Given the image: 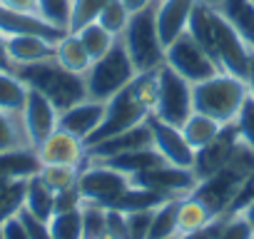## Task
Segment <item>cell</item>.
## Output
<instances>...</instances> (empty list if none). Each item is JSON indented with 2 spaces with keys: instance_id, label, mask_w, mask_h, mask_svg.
I'll return each instance as SVG.
<instances>
[{
  "instance_id": "cell-1",
  "label": "cell",
  "mask_w": 254,
  "mask_h": 239,
  "mask_svg": "<svg viewBox=\"0 0 254 239\" xmlns=\"http://www.w3.org/2000/svg\"><path fill=\"white\" fill-rule=\"evenodd\" d=\"M252 172H254V150L249 145H244L242 140H237L234 152L229 155L224 167L217 170L212 177L197 182L192 194L197 199H202L217 217H224L232 212V204Z\"/></svg>"
},
{
  "instance_id": "cell-2",
  "label": "cell",
  "mask_w": 254,
  "mask_h": 239,
  "mask_svg": "<svg viewBox=\"0 0 254 239\" xmlns=\"http://www.w3.org/2000/svg\"><path fill=\"white\" fill-rule=\"evenodd\" d=\"M247 100H249L247 80L229 75V72H217V75L192 85L194 110L202 115H209L219 125L237 122V115L242 112Z\"/></svg>"
},
{
  "instance_id": "cell-3",
  "label": "cell",
  "mask_w": 254,
  "mask_h": 239,
  "mask_svg": "<svg viewBox=\"0 0 254 239\" xmlns=\"http://www.w3.org/2000/svg\"><path fill=\"white\" fill-rule=\"evenodd\" d=\"M13 72L30 90H38L40 95H45L60 112L87 97L82 75L65 70L55 58L40 60V62H33V65H18V67H13Z\"/></svg>"
},
{
  "instance_id": "cell-4",
  "label": "cell",
  "mask_w": 254,
  "mask_h": 239,
  "mask_svg": "<svg viewBox=\"0 0 254 239\" xmlns=\"http://www.w3.org/2000/svg\"><path fill=\"white\" fill-rule=\"evenodd\" d=\"M120 40L137 72H152L165 65V43L157 33L155 3L150 8L130 15V23H127Z\"/></svg>"
},
{
  "instance_id": "cell-5",
  "label": "cell",
  "mask_w": 254,
  "mask_h": 239,
  "mask_svg": "<svg viewBox=\"0 0 254 239\" xmlns=\"http://www.w3.org/2000/svg\"><path fill=\"white\" fill-rule=\"evenodd\" d=\"M135 77H137V70L120 38L110 48V53H105L100 60H95L87 67V72L82 75L87 97L97 100V102H107L112 95H117L122 87H127Z\"/></svg>"
},
{
  "instance_id": "cell-6",
  "label": "cell",
  "mask_w": 254,
  "mask_h": 239,
  "mask_svg": "<svg viewBox=\"0 0 254 239\" xmlns=\"http://www.w3.org/2000/svg\"><path fill=\"white\" fill-rule=\"evenodd\" d=\"M150 115L152 112H150L147 102L142 100V95H140V90H137V85L132 80L127 87H122L117 95H112L105 102V117H102L100 127L92 132V137L85 142V147H90V145H95L100 140H107V137H112L117 132H125V130H130V127L145 122Z\"/></svg>"
},
{
  "instance_id": "cell-7",
  "label": "cell",
  "mask_w": 254,
  "mask_h": 239,
  "mask_svg": "<svg viewBox=\"0 0 254 239\" xmlns=\"http://www.w3.org/2000/svg\"><path fill=\"white\" fill-rule=\"evenodd\" d=\"M165 65H170L177 75H182L192 85H197L217 72H224L219 67V62L190 33H182L177 40H172L165 48Z\"/></svg>"
},
{
  "instance_id": "cell-8",
  "label": "cell",
  "mask_w": 254,
  "mask_h": 239,
  "mask_svg": "<svg viewBox=\"0 0 254 239\" xmlns=\"http://www.w3.org/2000/svg\"><path fill=\"white\" fill-rule=\"evenodd\" d=\"M194 112L192 105V82H187L182 75H177L170 65H162L157 70V102L152 115L170 125L182 127V122Z\"/></svg>"
},
{
  "instance_id": "cell-9",
  "label": "cell",
  "mask_w": 254,
  "mask_h": 239,
  "mask_svg": "<svg viewBox=\"0 0 254 239\" xmlns=\"http://www.w3.org/2000/svg\"><path fill=\"white\" fill-rule=\"evenodd\" d=\"M212 45H214V60L219 62V67L229 75L247 80L252 50L242 40V35L234 30V25L217 8L212 10Z\"/></svg>"
},
{
  "instance_id": "cell-10",
  "label": "cell",
  "mask_w": 254,
  "mask_h": 239,
  "mask_svg": "<svg viewBox=\"0 0 254 239\" xmlns=\"http://www.w3.org/2000/svg\"><path fill=\"white\" fill-rule=\"evenodd\" d=\"M130 187H132L130 177L110 165H102V162H85V167L80 170V177H77V192H80L82 202H95L102 207L115 202Z\"/></svg>"
},
{
  "instance_id": "cell-11",
  "label": "cell",
  "mask_w": 254,
  "mask_h": 239,
  "mask_svg": "<svg viewBox=\"0 0 254 239\" xmlns=\"http://www.w3.org/2000/svg\"><path fill=\"white\" fill-rule=\"evenodd\" d=\"M58 120H60V110L45 95L28 87V97L20 112V125H23L30 150H35L43 140H48L58 130Z\"/></svg>"
},
{
  "instance_id": "cell-12",
  "label": "cell",
  "mask_w": 254,
  "mask_h": 239,
  "mask_svg": "<svg viewBox=\"0 0 254 239\" xmlns=\"http://www.w3.org/2000/svg\"><path fill=\"white\" fill-rule=\"evenodd\" d=\"M135 187H145L150 192H157L160 197H187L197 187V179L192 170L175 167V165H157L152 170H145L135 177H130Z\"/></svg>"
},
{
  "instance_id": "cell-13",
  "label": "cell",
  "mask_w": 254,
  "mask_h": 239,
  "mask_svg": "<svg viewBox=\"0 0 254 239\" xmlns=\"http://www.w3.org/2000/svg\"><path fill=\"white\" fill-rule=\"evenodd\" d=\"M147 125H150V132H152V147L160 152V157L167 165L192 170L194 150L185 140L182 130L177 125H170V122H165V120H160L157 115H150L147 117Z\"/></svg>"
},
{
  "instance_id": "cell-14",
  "label": "cell",
  "mask_w": 254,
  "mask_h": 239,
  "mask_svg": "<svg viewBox=\"0 0 254 239\" xmlns=\"http://www.w3.org/2000/svg\"><path fill=\"white\" fill-rule=\"evenodd\" d=\"M237 140H239L237 125L232 122V125H224L212 142H207L204 147L194 150V162H192V175H194V179L202 182V179L212 177L217 170H222L224 162L229 160V155L234 152Z\"/></svg>"
},
{
  "instance_id": "cell-15",
  "label": "cell",
  "mask_w": 254,
  "mask_h": 239,
  "mask_svg": "<svg viewBox=\"0 0 254 239\" xmlns=\"http://www.w3.org/2000/svg\"><path fill=\"white\" fill-rule=\"evenodd\" d=\"M35 155L40 160V165H75V167H85L87 162V147L80 137H75L72 132L58 127L48 140H43L35 147Z\"/></svg>"
},
{
  "instance_id": "cell-16",
  "label": "cell",
  "mask_w": 254,
  "mask_h": 239,
  "mask_svg": "<svg viewBox=\"0 0 254 239\" xmlns=\"http://www.w3.org/2000/svg\"><path fill=\"white\" fill-rule=\"evenodd\" d=\"M142 147H152V132H150L147 120L135 125V127H130V130H125V132H117L107 140L90 145L87 147V162H102V160L132 152V150H142Z\"/></svg>"
},
{
  "instance_id": "cell-17",
  "label": "cell",
  "mask_w": 254,
  "mask_h": 239,
  "mask_svg": "<svg viewBox=\"0 0 254 239\" xmlns=\"http://www.w3.org/2000/svg\"><path fill=\"white\" fill-rule=\"evenodd\" d=\"M3 35H5V53H8L13 67L55 58L58 40H53V38H45L38 33H3Z\"/></svg>"
},
{
  "instance_id": "cell-18",
  "label": "cell",
  "mask_w": 254,
  "mask_h": 239,
  "mask_svg": "<svg viewBox=\"0 0 254 239\" xmlns=\"http://www.w3.org/2000/svg\"><path fill=\"white\" fill-rule=\"evenodd\" d=\"M102 117H105V102L85 97V100H80L60 112L58 127H63V130L72 132L75 137H80L82 142H87L92 137V132L100 127Z\"/></svg>"
},
{
  "instance_id": "cell-19",
  "label": "cell",
  "mask_w": 254,
  "mask_h": 239,
  "mask_svg": "<svg viewBox=\"0 0 254 239\" xmlns=\"http://www.w3.org/2000/svg\"><path fill=\"white\" fill-rule=\"evenodd\" d=\"M194 3L197 0H155V23L165 48L187 33Z\"/></svg>"
},
{
  "instance_id": "cell-20",
  "label": "cell",
  "mask_w": 254,
  "mask_h": 239,
  "mask_svg": "<svg viewBox=\"0 0 254 239\" xmlns=\"http://www.w3.org/2000/svg\"><path fill=\"white\" fill-rule=\"evenodd\" d=\"M55 60L65 70H70L75 75H85L87 67L92 65V60H90L82 40L77 38V33H63L58 38V43H55Z\"/></svg>"
},
{
  "instance_id": "cell-21",
  "label": "cell",
  "mask_w": 254,
  "mask_h": 239,
  "mask_svg": "<svg viewBox=\"0 0 254 239\" xmlns=\"http://www.w3.org/2000/svg\"><path fill=\"white\" fill-rule=\"evenodd\" d=\"M217 219L219 217L202 199H197L194 194H187V197L180 199V207H177V237L190 234L194 229H202V227H207Z\"/></svg>"
},
{
  "instance_id": "cell-22",
  "label": "cell",
  "mask_w": 254,
  "mask_h": 239,
  "mask_svg": "<svg viewBox=\"0 0 254 239\" xmlns=\"http://www.w3.org/2000/svg\"><path fill=\"white\" fill-rule=\"evenodd\" d=\"M217 10L234 25V30L254 53V3L252 0H222Z\"/></svg>"
},
{
  "instance_id": "cell-23",
  "label": "cell",
  "mask_w": 254,
  "mask_h": 239,
  "mask_svg": "<svg viewBox=\"0 0 254 239\" xmlns=\"http://www.w3.org/2000/svg\"><path fill=\"white\" fill-rule=\"evenodd\" d=\"M25 212H30L33 217L48 222L55 212V192L43 182V177L35 172L28 177V184H25V204H23Z\"/></svg>"
},
{
  "instance_id": "cell-24",
  "label": "cell",
  "mask_w": 254,
  "mask_h": 239,
  "mask_svg": "<svg viewBox=\"0 0 254 239\" xmlns=\"http://www.w3.org/2000/svg\"><path fill=\"white\" fill-rule=\"evenodd\" d=\"M102 165H110L115 170H120L122 175L127 177H135L145 170H152L157 165H167L160 152L155 147H142V150H132V152H125V155H117V157H110V160H102Z\"/></svg>"
},
{
  "instance_id": "cell-25",
  "label": "cell",
  "mask_w": 254,
  "mask_h": 239,
  "mask_svg": "<svg viewBox=\"0 0 254 239\" xmlns=\"http://www.w3.org/2000/svg\"><path fill=\"white\" fill-rule=\"evenodd\" d=\"M38 170H40V160L30 147L0 152V177L3 179H23L35 175Z\"/></svg>"
},
{
  "instance_id": "cell-26",
  "label": "cell",
  "mask_w": 254,
  "mask_h": 239,
  "mask_svg": "<svg viewBox=\"0 0 254 239\" xmlns=\"http://www.w3.org/2000/svg\"><path fill=\"white\" fill-rule=\"evenodd\" d=\"M224 125H219L217 120H212L209 115H202V112H192L185 122H182V135H185V140L190 142V147L192 150H199V147H204L207 142H212L217 135H219V130H222Z\"/></svg>"
},
{
  "instance_id": "cell-27",
  "label": "cell",
  "mask_w": 254,
  "mask_h": 239,
  "mask_svg": "<svg viewBox=\"0 0 254 239\" xmlns=\"http://www.w3.org/2000/svg\"><path fill=\"white\" fill-rule=\"evenodd\" d=\"M180 199L182 197L162 199L152 209V222H150L147 239H175L177 237V207H180Z\"/></svg>"
},
{
  "instance_id": "cell-28",
  "label": "cell",
  "mask_w": 254,
  "mask_h": 239,
  "mask_svg": "<svg viewBox=\"0 0 254 239\" xmlns=\"http://www.w3.org/2000/svg\"><path fill=\"white\" fill-rule=\"evenodd\" d=\"M25 97H28V85L13 70H0V110L20 117Z\"/></svg>"
},
{
  "instance_id": "cell-29",
  "label": "cell",
  "mask_w": 254,
  "mask_h": 239,
  "mask_svg": "<svg viewBox=\"0 0 254 239\" xmlns=\"http://www.w3.org/2000/svg\"><path fill=\"white\" fill-rule=\"evenodd\" d=\"M77 38L82 40V45H85V50H87V55H90L92 62L100 60L105 53H110V48L117 43V38L110 30H105L97 20L95 23H87L85 28H80L77 30Z\"/></svg>"
},
{
  "instance_id": "cell-30",
  "label": "cell",
  "mask_w": 254,
  "mask_h": 239,
  "mask_svg": "<svg viewBox=\"0 0 254 239\" xmlns=\"http://www.w3.org/2000/svg\"><path fill=\"white\" fill-rule=\"evenodd\" d=\"M80 207L65 209V212H53V217L48 219L53 239H82V212H80Z\"/></svg>"
},
{
  "instance_id": "cell-31",
  "label": "cell",
  "mask_w": 254,
  "mask_h": 239,
  "mask_svg": "<svg viewBox=\"0 0 254 239\" xmlns=\"http://www.w3.org/2000/svg\"><path fill=\"white\" fill-rule=\"evenodd\" d=\"M80 170H82V167H75V165H40L38 175L43 177V182H45L53 192H63V189L77 187Z\"/></svg>"
},
{
  "instance_id": "cell-32",
  "label": "cell",
  "mask_w": 254,
  "mask_h": 239,
  "mask_svg": "<svg viewBox=\"0 0 254 239\" xmlns=\"http://www.w3.org/2000/svg\"><path fill=\"white\" fill-rule=\"evenodd\" d=\"M110 0H70V15H67V33H77L87 23H95L97 15Z\"/></svg>"
},
{
  "instance_id": "cell-33",
  "label": "cell",
  "mask_w": 254,
  "mask_h": 239,
  "mask_svg": "<svg viewBox=\"0 0 254 239\" xmlns=\"http://www.w3.org/2000/svg\"><path fill=\"white\" fill-rule=\"evenodd\" d=\"M20 147H30L23 132V125H20V117L0 110V152H10Z\"/></svg>"
},
{
  "instance_id": "cell-34",
  "label": "cell",
  "mask_w": 254,
  "mask_h": 239,
  "mask_svg": "<svg viewBox=\"0 0 254 239\" xmlns=\"http://www.w3.org/2000/svg\"><path fill=\"white\" fill-rule=\"evenodd\" d=\"M25 184H28V177L10 179L8 187L0 192V227L23 209V204H25Z\"/></svg>"
},
{
  "instance_id": "cell-35",
  "label": "cell",
  "mask_w": 254,
  "mask_h": 239,
  "mask_svg": "<svg viewBox=\"0 0 254 239\" xmlns=\"http://www.w3.org/2000/svg\"><path fill=\"white\" fill-rule=\"evenodd\" d=\"M82 239H102L107 232V207L95 202H82Z\"/></svg>"
},
{
  "instance_id": "cell-36",
  "label": "cell",
  "mask_w": 254,
  "mask_h": 239,
  "mask_svg": "<svg viewBox=\"0 0 254 239\" xmlns=\"http://www.w3.org/2000/svg\"><path fill=\"white\" fill-rule=\"evenodd\" d=\"M130 10H127V5L122 3V0H110V3L102 8V13L97 15V23L105 28V30H110L115 38H120L122 33H125V28H127V23H130Z\"/></svg>"
},
{
  "instance_id": "cell-37",
  "label": "cell",
  "mask_w": 254,
  "mask_h": 239,
  "mask_svg": "<svg viewBox=\"0 0 254 239\" xmlns=\"http://www.w3.org/2000/svg\"><path fill=\"white\" fill-rule=\"evenodd\" d=\"M214 239H254V227L244 217V212H232L222 217Z\"/></svg>"
},
{
  "instance_id": "cell-38",
  "label": "cell",
  "mask_w": 254,
  "mask_h": 239,
  "mask_svg": "<svg viewBox=\"0 0 254 239\" xmlns=\"http://www.w3.org/2000/svg\"><path fill=\"white\" fill-rule=\"evenodd\" d=\"M155 209V207H152ZM152 209H137L125 214V232L127 239H147L150 222H152Z\"/></svg>"
},
{
  "instance_id": "cell-39",
  "label": "cell",
  "mask_w": 254,
  "mask_h": 239,
  "mask_svg": "<svg viewBox=\"0 0 254 239\" xmlns=\"http://www.w3.org/2000/svg\"><path fill=\"white\" fill-rule=\"evenodd\" d=\"M237 135L244 145H249L254 150V100L249 97L242 107V112L237 115Z\"/></svg>"
},
{
  "instance_id": "cell-40",
  "label": "cell",
  "mask_w": 254,
  "mask_h": 239,
  "mask_svg": "<svg viewBox=\"0 0 254 239\" xmlns=\"http://www.w3.org/2000/svg\"><path fill=\"white\" fill-rule=\"evenodd\" d=\"M18 217L23 219V224H25V229H28V237H30V239H53L48 222H43V219L33 217V214H30V212H25V209H20V212H18Z\"/></svg>"
},
{
  "instance_id": "cell-41",
  "label": "cell",
  "mask_w": 254,
  "mask_h": 239,
  "mask_svg": "<svg viewBox=\"0 0 254 239\" xmlns=\"http://www.w3.org/2000/svg\"><path fill=\"white\" fill-rule=\"evenodd\" d=\"M0 5L8 10H15V13H23V15L40 18V0H0Z\"/></svg>"
},
{
  "instance_id": "cell-42",
  "label": "cell",
  "mask_w": 254,
  "mask_h": 239,
  "mask_svg": "<svg viewBox=\"0 0 254 239\" xmlns=\"http://www.w3.org/2000/svg\"><path fill=\"white\" fill-rule=\"evenodd\" d=\"M0 229H3V239H30L28 237V229H25V224H23V219L18 214L10 217Z\"/></svg>"
},
{
  "instance_id": "cell-43",
  "label": "cell",
  "mask_w": 254,
  "mask_h": 239,
  "mask_svg": "<svg viewBox=\"0 0 254 239\" xmlns=\"http://www.w3.org/2000/svg\"><path fill=\"white\" fill-rule=\"evenodd\" d=\"M219 222H222V217H219L217 222L202 227V229H194V232H190V234H180V237H175V239H214V234H217V229H219Z\"/></svg>"
},
{
  "instance_id": "cell-44",
  "label": "cell",
  "mask_w": 254,
  "mask_h": 239,
  "mask_svg": "<svg viewBox=\"0 0 254 239\" xmlns=\"http://www.w3.org/2000/svg\"><path fill=\"white\" fill-rule=\"evenodd\" d=\"M122 3L127 5V10H130V13H140V10L150 8L155 0H122Z\"/></svg>"
},
{
  "instance_id": "cell-45",
  "label": "cell",
  "mask_w": 254,
  "mask_h": 239,
  "mask_svg": "<svg viewBox=\"0 0 254 239\" xmlns=\"http://www.w3.org/2000/svg\"><path fill=\"white\" fill-rule=\"evenodd\" d=\"M0 70H13L10 58H8V53H5V35H3V33H0Z\"/></svg>"
},
{
  "instance_id": "cell-46",
  "label": "cell",
  "mask_w": 254,
  "mask_h": 239,
  "mask_svg": "<svg viewBox=\"0 0 254 239\" xmlns=\"http://www.w3.org/2000/svg\"><path fill=\"white\" fill-rule=\"evenodd\" d=\"M247 85H249V97L254 100V53L249 58V70H247Z\"/></svg>"
},
{
  "instance_id": "cell-47",
  "label": "cell",
  "mask_w": 254,
  "mask_h": 239,
  "mask_svg": "<svg viewBox=\"0 0 254 239\" xmlns=\"http://www.w3.org/2000/svg\"><path fill=\"white\" fill-rule=\"evenodd\" d=\"M239 212H244V217H247V219L252 222V227H254V199H252V202H249L244 209H239Z\"/></svg>"
},
{
  "instance_id": "cell-48",
  "label": "cell",
  "mask_w": 254,
  "mask_h": 239,
  "mask_svg": "<svg viewBox=\"0 0 254 239\" xmlns=\"http://www.w3.org/2000/svg\"><path fill=\"white\" fill-rule=\"evenodd\" d=\"M199 3H207V5H214V8H217V5L222 3V0H199Z\"/></svg>"
},
{
  "instance_id": "cell-49",
  "label": "cell",
  "mask_w": 254,
  "mask_h": 239,
  "mask_svg": "<svg viewBox=\"0 0 254 239\" xmlns=\"http://www.w3.org/2000/svg\"><path fill=\"white\" fill-rule=\"evenodd\" d=\"M8 182H10V179H3V177H0V192H3V189L8 187Z\"/></svg>"
},
{
  "instance_id": "cell-50",
  "label": "cell",
  "mask_w": 254,
  "mask_h": 239,
  "mask_svg": "<svg viewBox=\"0 0 254 239\" xmlns=\"http://www.w3.org/2000/svg\"><path fill=\"white\" fill-rule=\"evenodd\" d=\"M0 239H3V229H0Z\"/></svg>"
},
{
  "instance_id": "cell-51",
  "label": "cell",
  "mask_w": 254,
  "mask_h": 239,
  "mask_svg": "<svg viewBox=\"0 0 254 239\" xmlns=\"http://www.w3.org/2000/svg\"><path fill=\"white\" fill-rule=\"evenodd\" d=\"M252 3H254V0H252Z\"/></svg>"
}]
</instances>
